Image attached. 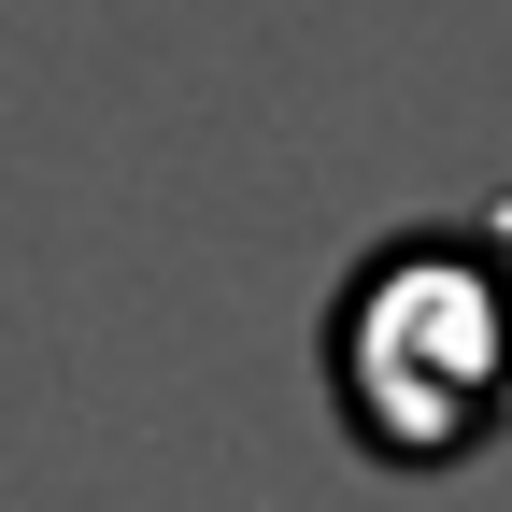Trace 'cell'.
I'll use <instances>...</instances> for the list:
<instances>
[{"label": "cell", "instance_id": "1", "mask_svg": "<svg viewBox=\"0 0 512 512\" xmlns=\"http://www.w3.org/2000/svg\"><path fill=\"white\" fill-rule=\"evenodd\" d=\"M313 384L356 470L384 484L484 470L512 441V200L356 242L313 313Z\"/></svg>", "mask_w": 512, "mask_h": 512}]
</instances>
